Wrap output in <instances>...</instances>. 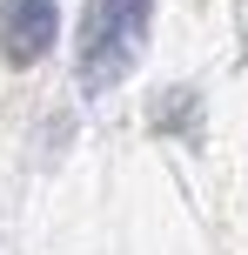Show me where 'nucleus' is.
<instances>
[{"label": "nucleus", "mask_w": 248, "mask_h": 255, "mask_svg": "<svg viewBox=\"0 0 248 255\" xmlns=\"http://www.w3.org/2000/svg\"><path fill=\"white\" fill-rule=\"evenodd\" d=\"M141 20L148 0H87V27H81V88L101 94L141 54Z\"/></svg>", "instance_id": "f257e3e1"}, {"label": "nucleus", "mask_w": 248, "mask_h": 255, "mask_svg": "<svg viewBox=\"0 0 248 255\" xmlns=\"http://www.w3.org/2000/svg\"><path fill=\"white\" fill-rule=\"evenodd\" d=\"M54 34H61V7L54 0H0V54H7V67L47 61Z\"/></svg>", "instance_id": "f03ea898"}]
</instances>
